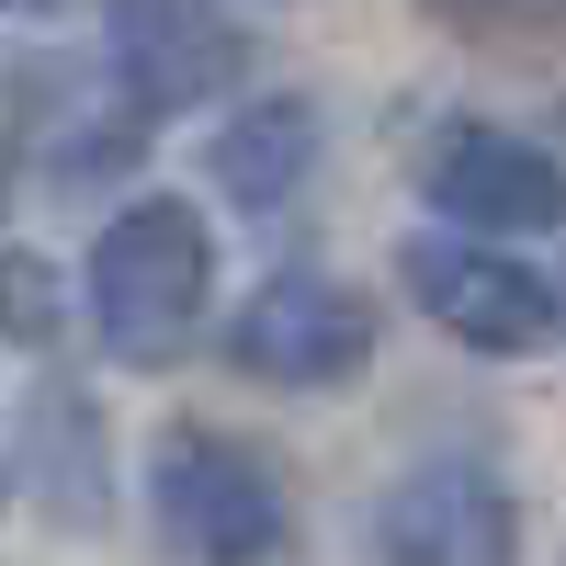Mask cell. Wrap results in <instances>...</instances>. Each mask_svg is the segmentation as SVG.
Instances as JSON below:
<instances>
[{"label": "cell", "instance_id": "cell-13", "mask_svg": "<svg viewBox=\"0 0 566 566\" xmlns=\"http://www.w3.org/2000/svg\"><path fill=\"white\" fill-rule=\"evenodd\" d=\"M0 12H45V0H0Z\"/></svg>", "mask_w": 566, "mask_h": 566}, {"label": "cell", "instance_id": "cell-1", "mask_svg": "<svg viewBox=\"0 0 566 566\" xmlns=\"http://www.w3.org/2000/svg\"><path fill=\"white\" fill-rule=\"evenodd\" d=\"M80 317H91V340H103V363L170 374L205 340V317H216V239H205V216L181 193L114 205L91 227V250H80Z\"/></svg>", "mask_w": 566, "mask_h": 566}, {"label": "cell", "instance_id": "cell-8", "mask_svg": "<svg viewBox=\"0 0 566 566\" xmlns=\"http://www.w3.org/2000/svg\"><path fill=\"white\" fill-rule=\"evenodd\" d=\"M12 488L34 499L45 533H103L114 522V431L69 374H45L12 419Z\"/></svg>", "mask_w": 566, "mask_h": 566}, {"label": "cell", "instance_id": "cell-2", "mask_svg": "<svg viewBox=\"0 0 566 566\" xmlns=\"http://www.w3.org/2000/svg\"><path fill=\"white\" fill-rule=\"evenodd\" d=\"M148 522L181 566H272L295 544V499L239 431H159L148 442Z\"/></svg>", "mask_w": 566, "mask_h": 566}, {"label": "cell", "instance_id": "cell-12", "mask_svg": "<svg viewBox=\"0 0 566 566\" xmlns=\"http://www.w3.org/2000/svg\"><path fill=\"white\" fill-rule=\"evenodd\" d=\"M0 488H12V431H0Z\"/></svg>", "mask_w": 566, "mask_h": 566}, {"label": "cell", "instance_id": "cell-7", "mask_svg": "<svg viewBox=\"0 0 566 566\" xmlns=\"http://www.w3.org/2000/svg\"><path fill=\"white\" fill-rule=\"evenodd\" d=\"M239 69H250V34L216 0H114V80L136 91V114L227 103Z\"/></svg>", "mask_w": 566, "mask_h": 566}, {"label": "cell", "instance_id": "cell-10", "mask_svg": "<svg viewBox=\"0 0 566 566\" xmlns=\"http://www.w3.org/2000/svg\"><path fill=\"white\" fill-rule=\"evenodd\" d=\"M45 328H57V283H45L23 250L0 261V340H23V352H45Z\"/></svg>", "mask_w": 566, "mask_h": 566}, {"label": "cell", "instance_id": "cell-3", "mask_svg": "<svg viewBox=\"0 0 566 566\" xmlns=\"http://www.w3.org/2000/svg\"><path fill=\"white\" fill-rule=\"evenodd\" d=\"M408 306L442 328V340L464 352H488V363H522L544 352L555 328H566V295L533 272V261H510L499 239H464V227H431V239H408Z\"/></svg>", "mask_w": 566, "mask_h": 566}, {"label": "cell", "instance_id": "cell-4", "mask_svg": "<svg viewBox=\"0 0 566 566\" xmlns=\"http://www.w3.org/2000/svg\"><path fill=\"white\" fill-rule=\"evenodd\" d=\"M374 566H522V510L488 453H419L363 522Z\"/></svg>", "mask_w": 566, "mask_h": 566}, {"label": "cell", "instance_id": "cell-6", "mask_svg": "<svg viewBox=\"0 0 566 566\" xmlns=\"http://www.w3.org/2000/svg\"><path fill=\"white\" fill-rule=\"evenodd\" d=\"M419 193L464 239H544V227H566V170L510 125H442L431 159H419Z\"/></svg>", "mask_w": 566, "mask_h": 566}, {"label": "cell", "instance_id": "cell-5", "mask_svg": "<svg viewBox=\"0 0 566 566\" xmlns=\"http://www.w3.org/2000/svg\"><path fill=\"white\" fill-rule=\"evenodd\" d=\"M227 363H239L250 386L317 397V386H340V374L374 363V306L352 283H328V272H272V283H250V306L227 317Z\"/></svg>", "mask_w": 566, "mask_h": 566}, {"label": "cell", "instance_id": "cell-9", "mask_svg": "<svg viewBox=\"0 0 566 566\" xmlns=\"http://www.w3.org/2000/svg\"><path fill=\"white\" fill-rule=\"evenodd\" d=\"M317 103L306 91H261V103H239L216 136H205V170H216V193L227 205H250V216H272V205H295L306 181H317Z\"/></svg>", "mask_w": 566, "mask_h": 566}, {"label": "cell", "instance_id": "cell-11", "mask_svg": "<svg viewBox=\"0 0 566 566\" xmlns=\"http://www.w3.org/2000/svg\"><path fill=\"white\" fill-rule=\"evenodd\" d=\"M442 23H464V34H555L566 23V0H431Z\"/></svg>", "mask_w": 566, "mask_h": 566}]
</instances>
